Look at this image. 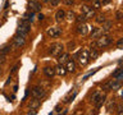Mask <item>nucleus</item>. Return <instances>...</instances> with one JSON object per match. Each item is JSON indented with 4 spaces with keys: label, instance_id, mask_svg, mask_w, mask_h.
<instances>
[{
    "label": "nucleus",
    "instance_id": "f257e3e1",
    "mask_svg": "<svg viewBox=\"0 0 123 115\" xmlns=\"http://www.w3.org/2000/svg\"><path fill=\"white\" fill-rule=\"evenodd\" d=\"M76 58L78 59L80 65L83 67V65H86L88 61H90V51H88V50H82V51H80L77 54Z\"/></svg>",
    "mask_w": 123,
    "mask_h": 115
},
{
    "label": "nucleus",
    "instance_id": "f03ea898",
    "mask_svg": "<svg viewBox=\"0 0 123 115\" xmlns=\"http://www.w3.org/2000/svg\"><path fill=\"white\" fill-rule=\"evenodd\" d=\"M30 23L26 22V21H22L21 23H19L18 28H17V34H19V36H26L27 33L30 32Z\"/></svg>",
    "mask_w": 123,
    "mask_h": 115
},
{
    "label": "nucleus",
    "instance_id": "7ed1b4c3",
    "mask_svg": "<svg viewBox=\"0 0 123 115\" xmlns=\"http://www.w3.org/2000/svg\"><path fill=\"white\" fill-rule=\"evenodd\" d=\"M63 50H64V46L62 45V44H53L51 46H50V50H49V52H50V55H53V56H59L62 52H63Z\"/></svg>",
    "mask_w": 123,
    "mask_h": 115
},
{
    "label": "nucleus",
    "instance_id": "20e7f679",
    "mask_svg": "<svg viewBox=\"0 0 123 115\" xmlns=\"http://www.w3.org/2000/svg\"><path fill=\"white\" fill-rule=\"evenodd\" d=\"M95 44L98 45V47H106V46H109L111 44V37L106 36V34L105 36H100Z\"/></svg>",
    "mask_w": 123,
    "mask_h": 115
},
{
    "label": "nucleus",
    "instance_id": "39448f33",
    "mask_svg": "<svg viewBox=\"0 0 123 115\" xmlns=\"http://www.w3.org/2000/svg\"><path fill=\"white\" fill-rule=\"evenodd\" d=\"M25 44H26L25 36H19V34H17V36L14 37V40H13L12 47H13V49H19V47H22Z\"/></svg>",
    "mask_w": 123,
    "mask_h": 115
},
{
    "label": "nucleus",
    "instance_id": "423d86ee",
    "mask_svg": "<svg viewBox=\"0 0 123 115\" xmlns=\"http://www.w3.org/2000/svg\"><path fill=\"white\" fill-rule=\"evenodd\" d=\"M45 90L42 87H40V86H36V87H33L32 88V96L33 97H36V98H38V100H41V98H44L45 97Z\"/></svg>",
    "mask_w": 123,
    "mask_h": 115
},
{
    "label": "nucleus",
    "instance_id": "0eeeda50",
    "mask_svg": "<svg viewBox=\"0 0 123 115\" xmlns=\"http://www.w3.org/2000/svg\"><path fill=\"white\" fill-rule=\"evenodd\" d=\"M48 34H49L50 37L56 38V37H59L60 34H62V29L59 28V27H51V28L48 29Z\"/></svg>",
    "mask_w": 123,
    "mask_h": 115
},
{
    "label": "nucleus",
    "instance_id": "6e6552de",
    "mask_svg": "<svg viewBox=\"0 0 123 115\" xmlns=\"http://www.w3.org/2000/svg\"><path fill=\"white\" fill-rule=\"evenodd\" d=\"M44 74L48 77V78H53L55 75V68L54 67H45L44 68Z\"/></svg>",
    "mask_w": 123,
    "mask_h": 115
},
{
    "label": "nucleus",
    "instance_id": "1a4fd4ad",
    "mask_svg": "<svg viewBox=\"0 0 123 115\" xmlns=\"http://www.w3.org/2000/svg\"><path fill=\"white\" fill-rule=\"evenodd\" d=\"M28 6H30V9L33 10V12H37V10L41 9V4L38 1H36V0H31L28 3Z\"/></svg>",
    "mask_w": 123,
    "mask_h": 115
},
{
    "label": "nucleus",
    "instance_id": "9d476101",
    "mask_svg": "<svg viewBox=\"0 0 123 115\" xmlns=\"http://www.w3.org/2000/svg\"><path fill=\"white\" fill-rule=\"evenodd\" d=\"M88 31V27L85 24V23H78V26H77V33L78 34H86Z\"/></svg>",
    "mask_w": 123,
    "mask_h": 115
},
{
    "label": "nucleus",
    "instance_id": "9b49d317",
    "mask_svg": "<svg viewBox=\"0 0 123 115\" xmlns=\"http://www.w3.org/2000/svg\"><path fill=\"white\" fill-rule=\"evenodd\" d=\"M40 105H41L40 100L36 98V97H33V98L30 101V104H28V107H30V109H35V110H36V109H38V107H40Z\"/></svg>",
    "mask_w": 123,
    "mask_h": 115
},
{
    "label": "nucleus",
    "instance_id": "f8f14e48",
    "mask_svg": "<svg viewBox=\"0 0 123 115\" xmlns=\"http://www.w3.org/2000/svg\"><path fill=\"white\" fill-rule=\"evenodd\" d=\"M67 73V69L63 67V64H58L55 67V74H59V75H65Z\"/></svg>",
    "mask_w": 123,
    "mask_h": 115
},
{
    "label": "nucleus",
    "instance_id": "ddd939ff",
    "mask_svg": "<svg viewBox=\"0 0 123 115\" xmlns=\"http://www.w3.org/2000/svg\"><path fill=\"white\" fill-rule=\"evenodd\" d=\"M58 58H59V59H58L59 60V64H65L69 60V54L68 52H62Z\"/></svg>",
    "mask_w": 123,
    "mask_h": 115
},
{
    "label": "nucleus",
    "instance_id": "4468645a",
    "mask_svg": "<svg viewBox=\"0 0 123 115\" xmlns=\"http://www.w3.org/2000/svg\"><path fill=\"white\" fill-rule=\"evenodd\" d=\"M111 27H113V23H111L110 21H104L103 22V28H101V32H108V31H109Z\"/></svg>",
    "mask_w": 123,
    "mask_h": 115
},
{
    "label": "nucleus",
    "instance_id": "2eb2a0df",
    "mask_svg": "<svg viewBox=\"0 0 123 115\" xmlns=\"http://www.w3.org/2000/svg\"><path fill=\"white\" fill-rule=\"evenodd\" d=\"M65 64H67V68H65V69H67V72L73 73V72L76 70V63H74L73 60H68Z\"/></svg>",
    "mask_w": 123,
    "mask_h": 115
},
{
    "label": "nucleus",
    "instance_id": "dca6fc26",
    "mask_svg": "<svg viewBox=\"0 0 123 115\" xmlns=\"http://www.w3.org/2000/svg\"><path fill=\"white\" fill-rule=\"evenodd\" d=\"M64 18H65V12L64 10L60 9V10H58L56 13H55V21L56 22H62Z\"/></svg>",
    "mask_w": 123,
    "mask_h": 115
},
{
    "label": "nucleus",
    "instance_id": "f3484780",
    "mask_svg": "<svg viewBox=\"0 0 123 115\" xmlns=\"http://www.w3.org/2000/svg\"><path fill=\"white\" fill-rule=\"evenodd\" d=\"M105 98H106V96L105 95H100V97H99V100L96 101V107H100V106H103V104L105 102Z\"/></svg>",
    "mask_w": 123,
    "mask_h": 115
},
{
    "label": "nucleus",
    "instance_id": "a211bd4d",
    "mask_svg": "<svg viewBox=\"0 0 123 115\" xmlns=\"http://www.w3.org/2000/svg\"><path fill=\"white\" fill-rule=\"evenodd\" d=\"M100 33H101V29L94 28V27H92V31H91V37H92V38H98V37L100 36Z\"/></svg>",
    "mask_w": 123,
    "mask_h": 115
},
{
    "label": "nucleus",
    "instance_id": "6ab92c4d",
    "mask_svg": "<svg viewBox=\"0 0 123 115\" xmlns=\"http://www.w3.org/2000/svg\"><path fill=\"white\" fill-rule=\"evenodd\" d=\"M94 17H95V9H92V8H91V9L88 10L86 14H85V18H86V19H91V18H94Z\"/></svg>",
    "mask_w": 123,
    "mask_h": 115
},
{
    "label": "nucleus",
    "instance_id": "aec40b11",
    "mask_svg": "<svg viewBox=\"0 0 123 115\" xmlns=\"http://www.w3.org/2000/svg\"><path fill=\"white\" fill-rule=\"evenodd\" d=\"M98 56H99V52H98V50H96V49H92V50H91V52H90V59L95 60Z\"/></svg>",
    "mask_w": 123,
    "mask_h": 115
},
{
    "label": "nucleus",
    "instance_id": "412c9836",
    "mask_svg": "<svg viewBox=\"0 0 123 115\" xmlns=\"http://www.w3.org/2000/svg\"><path fill=\"white\" fill-rule=\"evenodd\" d=\"M100 95H101L100 92H95V93L91 96V102H92V104H96V101H98L99 97H100Z\"/></svg>",
    "mask_w": 123,
    "mask_h": 115
},
{
    "label": "nucleus",
    "instance_id": "4be33fe9",
    "mask_svg": "<svg viewBox=\"0 0 123 115\" xmlns=\"http://www.w3.org/2000/svg\"><path fill=\"white\" fill-rule=\"evenodd\" d=\"M10 49H12L10 46H4L3 49H0V54H1V55H6V54L10 51Z\"/></svg>",
    "mask_w": 123,
    "mask_h": 115
},
{
    "label": "nucleus",
    "instance_id": "5701e85b",
    "mask_svg": "<svg viewBox=\"0 0 123 115\" xmlns=\"http://www.w3.org/2000/svg\"><path fill=\"white\" fill-rule=\"evenodd\" d=\"M65 15H67V19H68V21H73V19L76 18V15H74V13H73L72 10H69L68 13H65Z\"/></svg>",
    "mask_w": 123,
    "mask_h": 115
},
{
    "label": "nucleus",
    "instance_id": "b1692460",
    "mask_svg": "<svg viewBox=\"0 0 123 115\" xmlns=\"http://www.w3.org/2000/svg\"><path fill=\"white\" fill-rule=\"evenodd\" d=\"M74 19L77 21V23H85V21H86V18H85V14H81V15H78V17H76Z\"/></svg>",
    "mask_w": 123,
    "mask_h": 115
},
{
    "label": "nucleus",
    "instance_id": "393cba45",
    "mask_svg": "<svg viewBox=\"0 0 123 115\" xmlns=\"http://www.w3.org/2000/svg\"><path fill=\"white\" fill-rule=\"evenodd\" d=\"M92 8H94L95 10H96V9H100V8H101V4H100L99 0H94V1H92Z\"/></svg>",
    "mask_w": 123,
    "mask_h": 115
},
{
    "label": "nucleus",
    "instance_id": "a878e982",
    "mask_svg": "<svg viewBox=\"0 0 123 115\" xmlns=\"http://www.w3.org/2000/svg\"><path fill=\"white\" fill-rule=\"evenodd\" d=\"M25 19L32 22V21H33V13H32V12H31V13H26V14H25Z\"/></svg>",
    "mask_w": 123,
    "mask_h": 115
},
{
    "label": "nucleus",
    "instance_id": "bb28decb",
    "mask_svg": "<svg viewBox=\"0 0 123 115\" xmlns=\"http://www.w3.org/2000/svg\"><path fill=\"white\" fill-rule=\"evenodd\" d=\"M90 9H91V6H90V5H82V6H81V12H82L83 14H86Z\"/></svg>",
    "mask_w": 123,
    "mask_h": 115
},
{
    "label": "nucleus",
    "instance_id": "cd10ccee",
    "mask_svg": "<svg viewBox=\"0 0 123 115\" xmlns=\"http://www.w3.org/2000/svg\"><path fill=\"white\" fill-rule=\"evenodd\" d=\"M104 21H105V15H103V14H99L98 17H96V22H98V23H103Z\"/></svg>",
    "mask_w": 123,
    "mask_h": 115
},
{
    "label": "nucleus",
    "instance_id": "c85d7f7f",
    "mask_svg": "<svg viewBox=\"0 0 123 115\" xmlns=\"http://www.w3.org/2000/svg\"><path fill=\"white\" fill-rule=\"evenodd\" d=\"M122 47H123V38H119L118 42H117V49L122 50Z\"/></svg>",
    "mask_w": 123,
    "mask_h": 115
},
{
    "label": "nucleus",
    "instance_id": "c756f323",
    "mask_svg": "<svg viewBox=\"0 0 123 115\" xmlns=\"http://www.w3.org/2000/svg\"><path fill=\"white\" fill-rule=\"evenodd\" d=\"M115 18H117V19H118V21H121V19L123 18V13H122V12H121V10H118V12H117V13H115Z\"/></svg>",
    "mask_w": 123,
    "mask_h": 115
},
{
    "label": "nucleus",
    "instance_id": "7c9ffc66",
    "mask_svg": "<svg viewBox=\"0 0 123 115\" xmlns=\"http://www.w3.org/2000/svg\"><path fill=\"white\" fill-rule=\"evenodd\" d=\"M49 1H50V4H51L53 6H56L58 4H59V1H60V0H49Z\"/></svg>",
    "mask_w": 123,
    "mask_h": 115
},
{
    "label": "nucleus",
    "instance_id": "2f4dec72",
    "mask_svg": "<svg viewBox=\"0 0 123 115\" xmlns=\"http://www.w3.org/2000/svg\"><path fill=\"white\" fill-rule=\"evenodd\" d=\"M6 55H1L0 54V64H3V63H5V60H6V58H5Z\"/></svg>",
    "mask_w": 123,
    "mask_h": 115
},
{
    "label": "nucleus",
    "instance_id": "473e14b6",
    "mask_svg": "<svg viewBox=\"0 0 123 115\" xmlns=\"http://www.w3.org/2000/svg\"><path fill=\"white\" fill-rule=\"evenodd\" d=\"M121 73H123V72H122V69H121V68H119V69H118V70H115V72L113 73V77H117L118 74H121Z\"/></svg>",
    "mask_w": 123,
    "mask_h": 115
},
{
    "label": "nucleus",
    "instance_id": "72a5a7b5",
    "mask_svg": "<svg viewBox=\"0 0 123 115\" xmlns=\"http://www.w3.org/2000/svg\"><path fill=\"white\" fill-rule=\"evenodd\" d=\"M64 4H67V5H72L73 3H74V0H63Z\"/></svg>",
    "mask_w": 123,
    "mask_h": 115
},
{
    "label": "nucleus",
    "instance_id": "f704fd0d",
    "mask_svg": "<svg viewBox=\"0 0 123 115\" xmlns=\"http://www.w3.org/2000/svg\"><path fill=\"white\" fill-rule=\"evenodd\" d=\"M114 105H115V102L114 101H110L109 105H108V110H111V107H114Z\"/></svg>",
    "mask_w": 123,
    "mask_h": 115
},
{
    "label": "nucleus",
    "instance_id": "c9c22d12",
    "mask_svg": "<svg viewBox=\"0 0 123 115\" xmlns=\"http://www.w3.org/2000/svg\"><path fill=\"white\" fill-rule=\"evenodd\" d=\"M99 1H100V4H101V5H105V4L110 3V0H99Z\"/></svg>",
    "mask_w": 123,
    "mask_h": 115
},
{
    "label": "nucleus",
    "instance_id": "e433bc0d",
    "mask_svg": "<svg viewBox=\"0 0 123 115\" xmlns=\"http://www.w3.org/2000/svg\"><path fill=\"white\" fill-rule=\"evenodd\" d=\"M17 70H18V65H15V67L13 68V70H12V74H14V73L17 72Z\"/></svg>",
    "mask_w": 123,
    "mask_h": 115
},
{
    "label": "nucleus",
    "instance_id": "4c0bfd02",
    "mask_svg": "<svg viewBox=\"0 0 123 115\" xmlns=\"http://www.w3.org/2000/svg\"><path fill=\"white\" fill-rule=\"evenodd\" d=\"M37 18L40 19V21H44V18H45V17H44V14H38V17H37Z\"/></svg>",
    "mask_w": 123,
    "mask_h": 115
},
{
    "label": "nucleus",
    "instance_id": "58836bf2",
    "mask_svg": "<svg viewBox=\"0 0 123 115\" xmlns=\"http://www.w3.org/2000/svg\"><path fill=\"white\" fill-rule=\"evenodd\" d=\"M122 109H123L122 106H118V109H117L118 110V114H122Z\"/></svg>",
    "mask_w": 123,
    "mask_h": 115
},
{
    "label": "nucleus",
    "instance_id": "ea45409f",
    "mask_svg": "<svg viewBox=\"0 0 123 115\" xmlns=\"http://www.w3.org/2000/svg\"><path fill=\"white\" fill-rule=\"evenodd\" d=\"M59 109H60V105H58V106L55 107V111H59Z\"/></svg>",
    "mask_w": 123,
    "mask_h": 115
},
{
    "label": "nucleus",
    "instance_id": "a19ab883",
    "mask_svg": "<svg viewBox=\"0 0 123 115\" xmlns=\"http://www.w3.org/2000/svg\"><path fill=\"white\" fill-rule=\"evenodd\" d=\"M83 1H90V0H83Z\"/></svg>",
    "mask_w": 123,
    "mask_h": 115
},
{
    "label": "nucleus",
    "instance_id": "79ce46f5",
    "mask_svg": "<svg viewBox=\"0 0 123 115\" xmlns=\"http://www.w3.org/2000/svg\"><path fill=\"white\" fill-rule=\"evenodd\" d=\"M0 74H1V68H0Z\"/></svg>",
    "mask_w": 123,
    "mask_h": 115
},
{
    "label": "nucleus",
    "instance_id": "37998d69",
    "mask_svg": "<svg viewBox=\"0 0 123 115\" xmlns=\"http://www.w3.org/2000/svg\"><path fill=\"white\" fill-rule=\"evenodd\" d=\"M44 1H49V0H44Z\"/></svg>",
    "mask_w": 123,
    "mask_h": 115
}]
</instances>
